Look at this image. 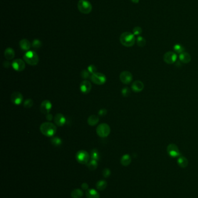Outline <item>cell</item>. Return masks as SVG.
I'll return each mask as SVG.
<instances>
[{
	"mask_svg": "<svg viewBox=\"0 0 198 198\" xmlns=\"http://www.w3.org/2000/svg\"><path fill=\"white\" fill-rule=\"evenodd\" d=\"M87 198H100L99 192L95 189H88L86 192Z\"/></svg>",
	"mask_w": 198,
	"mask_h": 198,
	"instance_id": "ac0fdd59",
	"label": "cell"
},
{
	"mask_svg": "<svg viewBox=\"0 0 198 198\" xmlns=\"http://www.w3.org/2000/svg\"><path fill=\"white\" fill-rule=\"evenodd\" d=\"M19 45L22 50L24 51H27L30 49L32 45L29 40L26 39H22L19 42Z\"/></svg>",
	"mask_w": 198,
	"mask_h": 198,
	"instance_id": "e0dca14e",
	"label": "cell"
},
{
	"mask_svg": "<svg viewBox=\"0 0 198 198\" xmlns=\"http://www.w3.org/2000/svg\"><path fill=\"white\" fill-rule=\"evenodd\" d=\"M11 99L12 103L18 106L22 103L24 101V96L19 91H14L11 94Z\"/></svg>",
	"mask_w": 198,
	"mask_h": 198,
	"instance_id": "8fae6325",
	"label": "cell"
},
{
	"mask_svg": "<svg viewBox=\"0 0 198 198\" xmlns=\"http://www.w3.org/2000/svg\"><path fill=\"white\" fill-rule=\"evenodd\" d=\"M33 106V100L31 99H26L24 103V107L25 108H30Z\"/></svg>",
	"mask_w": 198,
	"mask_h": 198,
	"instance_id": "1f68e13d",
	"label": "cell"
},
{
	"mask_svg": "<svg viewBox=\"0 0 198 198\" xmlns=\"http://www.w3.org/2000/svg\"><path fill=\"white\" fill-rule=\"evenodd\" d=\"M54 120L55 123L58 126H63L66 123L65 117L64 116V115L61 113L56 114L54 116Z\"/></svg>",
	"mask_w": 198,
	"mask_h": 198,
	"instance_id": "9a60e30c",
	"label": "cell"
},
{
	"mask_svg": "<svg viewBox=\"0 0 198 198\" xmlns=\"http://www.w3.org/2000/svg\"><path fill=\"white\" fill-rule=\"evenodd\" d=\"M91 80L94 84L98 85H102L105 84L107 80L106 76L102 73L96 72L91 76Z\"/></svg>",
	"mask_w": 198,
	"mask_h": 198,
	"instance_id": "52a82bcc",
	"label": "cell"
},
{
	"mask_svg": "<svg viewBox=\"0 0 198 198\" xmlns=\"http://www.w3.org/2000/svg\"><path fill=\"white\" fill-rule=\"evenodd\" d=\"M3 66H4L5 68H6V69L9 68V67H10V63H9V61H4V63H3Z\"/></svg>",
	"mask_w": 198,
	"mask_h": 198,
	"instance_id": "ab89813d",
	"label": "cell"
},
{
	"mask_svg": "<svg viewBox=\"0 0 198 198\" xmlns=\"http://www.w3.org/2000/svg\"><path fill=\"white\" fill-rule=\"evenodd\" d=\"M102 175L105 178H108L111 175V170L108 168H105L102 171Z\"/></svg>",
	"mask_w": 198,
	"mask_h": 198,
	"instance_id": "8d00e7d4",
	"label": "cell"
},
{
	"mask_svg": "<svg viewBox=\"0 0 198 198\" xmlns=\"http://www.w3.org/2000/svg\"><path fill=\"white\" fill-rule=\"evenodd\" d=\"M133 2H134L135 4H138L140 0H131Z\"/></svg>",
	"mask_w": 198,
	"mask_h": 198,
	"instance_id": "b9f144b4",
	"label": "cell"
},
{
	"mask_svg": "<svg viewBox=\"0 0 198 198\" xmlns=\"http://www.w3.org/2000/svg\"><path fill=\"white\" fill-rule=\"evenodd\" d=\"M131 162V158L128 154H125L120 159V163L124 166H128Z\"/></svg>",
	"mask_w": 198,
	"mask_h": 198,
	"instance_id": "44dd1931",
	"label": "cell"
},
{
	"mask_svg": "<svg viewBox=\"0 0 198 198\" xmlns=\"http://www.w3.org/2000/svg\"><path fill=\"white\" fill-rule=\"evenodd\" d=\"M146 39L143 37L138 36L137 38V44L138 46L144 47L146 45Z\"/></svg>",
	"mask_w": 198,
	"mask_h": 198,
	"instance_id": "f1b7e54d",
	"label": "cell"
},
{
	"mask_svg": "<svg viewBox=\"0 0 198 198\" xmlns=\"http://www.w3.org/2000/svg\"><path fill=\"white\" fill-rule=\"evenodd\" d=\"M32 46L34 49H39L41 47L42 42H41V41H40L39 39H35L32 42Z\"/></svg>",
	"mask_w": 198,
	"mask_h": 198,
	"instance_id": "f546056e",
	"label": "cell"
},
{
	"mask_svg": "<svg viewBox=\"0 0 198 198\" xmlns=\"http://www.w3.org/2000/svg\"><path fill=\"white\" fill-rule=\"evenodd\" d=\"M87 70L89 71V73L90 74H91L92 75L95 74L96 73V71H97V69L96 67H95V66L93 65V64H91V65H90L88 67Z\"/></svg>",
	"mask_w": 198,
	"mask_h": 198,
	"instance_id": "e575fe53",
	"label": "cell"
},
{
	"mask_svg": "<svg viewBox=\"0 0 198 198\" xmlns=\"http://www.w3.org/2000/svg\"><path fill=\"white\" fill-rule=\"evenodd\" d=\"M121 94H122L123 96H124V97H128V96H129L130 95V94H131L130 89L128 88H127V87L124 88L121 90Z\"/></svg>",
	"mask_w": 198,
	"mask_h": 198,
	"instance_id": "d6a6232c",
	"label": "cell"
},
{
	"mask_svg": "<svg viewBox=\"0 0 198 198\" xmlns=\"http://www.w3.org/2000/svg\"><path fill=\"white\" fill-rule=\"evenodd\" d=\"M4 56L8 60L13 59L15 57L14 50L11 48H7L4 51Z\"/></svg>",
	"mask_w": 198,
	"mask_h": 198,
	"instance_id": "ffe728a7",
	"label": "cell"
},
{
	"mask_svg": "<svg viewBox=\"0 0 198 198\" xmlns=\"http://www.w3.org/2000/svg\"><path fill=\"white\" fill-rule=\"evenodd\" d=\"M84 195L83 190L79 188L74 189L71 191V196L72 198H81Z\"/></svg>",
	"mask_w": 198,
	"mask_h": 198,
	"instance_id": "d4e9b609",
	"label": "cell"
},
{
	"mask_svg": "<svg viewBox=\"0 0 198 198\" xmlns=\"http://www.w3.org/2000/svg\"><path fill=\"white\" fill-rule=\"evenodd\" d=\"M144 88V84L141 81H135L131 85V89L134 92H140L143 91Z\"/></svg>",
	"mask_w": 198,
	"mask_h": 198,
	"instance_id": "2e32d148",
	"label": "cell"
},
{
	"mask_svg": "<svg viewBox=\"0 0 198 198\" xmlns=\"http://www.w3.org/2000/svg\"><path fill=\"white\" fill-rule=\"evenodd\" d=\"M92 88V85L90 81L84 80L81 82L80 85V89L81 91L84 94L89 93Z\"/></svg>",
	"mask_w": 198,
	"mask_h": 198,
	"instance_id": "5bb4252c",
	"label": "cell"
},
{
	"mask_svg": "<svg viewBox=\"0 0 198 198\" xmlns=\"http://www.w3.org/2000/svg\"><path fill=\"white\" fill-rule=\"evenodd\" d=\"M76 159L81 165H87L90 160V155L85 150H80L76 154Z\"/></svg>",
	"mask_w": 198,
	"mask_h": 198,
	"instance_id": "8992f818",
	"label": "cell"
},
{
	"mask_svg": "<svg viewBox=\"0 0 198 198\" xmlns=\"http://www.w3.org/2000/svg\"><path fill=\"white\" fill-rule=\"evenodd\" d=\"M120 43L126 47H131L135 42V36L130 32H124L120 37Z\"/></svg>",
	"mask_w": 198,
	"mask_h": 198,
	"instance_id": "7a4b0ae2",
	"label": "cell"
},
{
	"mask_svg": "<svg viewBox=\"0 0 198 198\" xmlns=\"http://www.w3.org/2000/svg\"><path fill=\"white\" fill-rule=\"evenodd\" d=\"M77 7L80 12L83 14H89L93 9L91 4L87 0H79Z\"/></svg>",
	"mask_w": 198,
	"mask_h": 198,
	"instance_id": "5b68a950",
	"label": "cell"
},
{
	"mask_svg": "<svg viewBox=\"0 0 198 198\" xmlns=\"http://www.w3.org/2000/svg\"><path fill=\"white\" fill-rule=\"evenodd\" d=\"M81 189L83 190H87L89 189V185L87 183H83L81 184Z\"/></svg>",
	"mask_w": 198,
	"mask_h": 198,
	"instance_id": "f35d334b",
	"label": "cell"
},
{
	"mask_svg": "<svg viewBox=\"0 0 198 198\" xmlns=\"http://www.w3.org/2000/svg\"><path fill=\"white\" fill-rule=\"evenodd\" d=\"M167 152L171 158H177L181 156L178 147L174 144H170L167 146Z\"/></svg>",
	"mask_w": 198,
	"mask_h": 198,
	"instance_id": "ba28073f",
	"label": "cell"
},
{
	"mask_svg": "<svg viewBox=\"0 0 198 198\" xmlns=\"http://www.w3.org/2000/svg\"><path fill=\"white\" fill-rule=\"evenodd\" d=\"M99 118L95 115H92L88 117L87 119L88 124L91 126H95L99 122Z\"/></svg>",
	"mask_w": 198,
	"mask_h": 198,
	"instance_id": "603a6c76",
	"label": "cell"
},
{
	"mask_svg": "<svg viewBox=\"0 0 198 198\" xmlns=\"http://www.w3.org/2000/svg\"><path fill=\"white\" fill-rule=\"evenodd\" d=\"M40 131L41 133L47 137H53L56 132L55 125L51 122H44L40 125Z\"/></svg>",
	"mask_w": 198,
	"mask_h": 198,
	"instance_id": "6da1fadb",
	"label": "cell"
},
{
	"mask_svg": "<svg viewBox=\"0 0 198 198\" xmlns=\"http://www.w3.org/2000/svg\"><path fill=\"white\" fill-rule=\"evenodd\" d=\"M91 159L94 160H98L100 159V155L99 151L97 149H93L91 151Z\"/></svg>",
	"mask_w": 198,
	"mask_h": 198,
	"instance_id": "83f0119b",
	"label": "cell"
},
{
	"mask_svg": "<svg viewBox=\"0 0 198 198\" xmlns=\"http://www.w3.org/2000/svg\"><path fill=\"white\" fill-rule=\"evenodd\" d=\"M51 143L54 146L58 147L62 144V140L59 137H52L51 139Z\"/></svg>",
	"mask_w": 198,
	"mask_h": 198,
	"instance_id": "4316f807",
	"label": "cell"
},
{
	"mask_svg": "<svg viewBox=\"0 0 198 198\" xmlns=\"http://www.w3.org/2000/svg\"><path fill=\"white\" fill-rule=\"evenodd\" d=\"M86 165L90 170H91V171L95 170L96 169V168H98V161L94 160V159H91L90 161L88 162V163Z\"/></svg>",
	"mask_w": 198,
	"mask_h": 198,
	"instance_id": "484cf974",
	"label": "cell"
},
{
	"mask_svg": "<svg viewBox=\"0 0 198 198\" xmlns=\"http://www.w3.org/2000/svg\"><path fill=\"white\" fill-rule=\"evenodd\" d=\"M52 107V103L48 100H44L40 105V111L44 114L47 115L49 113Z\"/></svg>",
	"mask_w": 198,
	"mask_h": 198,
	"instance_id": "30bf717a",
	"label": "cell"
},
{
	"mask_svg": "<svg viewBox=\"0 0 198 198\" xmlns=\"http://www.w3.org/2000/svg\"><path fill=\"white\" fill-rule=\"evenodd\" d=\"M133 34L134 36H139L140 35L142 32H143V30L140 27H135L134 28L133 30Z\"/></svg>",
	"mask_w": 198,
	"mask_h": 198,
	"instance_id": "836d02e7",
	"label": "cell"
},
{
	"mask_svg": "<svg viewBox=\"0 0 198 198\" xmlns=\"http://www.w3.org/2000/svg\"><path fill=\"white\" fill-rule=\"evenodd\" d=\"M24 59L25 62L30 66H36L39 61L38 54L33 51H29L26 52L24 55Z\"/></svg>",
	"mask_w": 198,
	"mask_h": 198,
	"instance_id": "3957f363",
	"label": "cell"
},
{
	"mask_svg": "<svg viewBox=\"0 0 198 198\" xmlns=\"http://www.w3.org/2000/svg\"><path fill=\"white\" fill-rule=\"evenodd\" d=\"M179 59L181 62L184 63H189L191 60V56L190 54L184 52L181 54H180L179 55Z\"/></svg>",
	"mask_w": 198,
	"mask_h": 198,
	"instance_id": "d6986e66",
	"label": "cell"
},
{
	"mask_svg": "<svg viewBox=\"0 0 198 198\" xmlns=\"http://www.w3.org/2000/svg\"><path fill=\"white\" fill-rule=\"evenodd\" d=\"M52 118H53V116H52V115L51 114L49 113V114L46 115V119H47L48 121H52Z\"/></svg>",
	"mask_w": 198,
	"mask_h": 198,
	"instance_id": "60d3db41",
	"label": "cell"
},
{
	"mask_svg": "<svg viewBox=\"0 0 198 198\" xmlns=\"http://www.w3.org/2000/svg\"><path fill=\"white\" fill-rule=\"evenodd\" d=\"M177 163L181 168H187L188 165V160H187L185 157L183 156H180L177 159Z\"/></svg>",
	"mask_w": 198,
	"mask_h": 198,
	"instance_id": "7402d4cb",
	"label": "cell"
},
{
	"mask_svg": "<svg viewBox=\"0 0 198 198\" xmlns=\"http://www.w3.org/2000/svg\"><path fill=\"white\" fill-rule=\"evenodd\" d=\"M119 78L122 83L129 84L133 80V75L128 71H124L120 73Z\"/></svg>",
	"mask_w": 198,
	"mask_h": 198,
	"instance_id": "9c48e42d",
	"label": "cell"
},
{
	"mask_svg": "<svg viewBox=\"0 0 198 198\" xmlns=\"http://www.w3.org/2000/svg\"><path fill=\"white\" fill-rule=\"evenodd\" d=\"M173 49L176 53L180 54L184 52L185 51V48L181 44H175L173 47Z\"/></svg>",
	"mask_w": 198,
	"mask_h": 198,
	"instance_id": "4dcf8cb0",
	"label": "cell"
},
{
	"mask_svg": "<svg viewBox=\"0 0 198 198\" xmlns=\"http://www.w3.org/2000/svg\"><path fill=\"white\" fill-rule=\"evenodd\" d=\"M177 58V56L173 52H167L163 56V60L167 64H171L174 63Z\"/></svg>",
	"mask_w": 198,
	"mask_h": 198,
	"instance_id": "4fadbf2b",
	"label": "cell"
},
{
	"mask_svg": "<svg viewBox=\"0 0 198 198\" xmlns=\"http://www.w3.org/2000/svg\"><path fill=\"white\" fill-rule=\"evenodd\" d=\"M107 113H108V111L105 108H102L99 111L98 115L99 116H105V115L107 114Z\"/></svg>",
	"mask_w": 198,
	"mask_h": 198,
	"instance_id": "74e56055",
	"label": "cell"
},
{
	"mask_svg": "<svg viewBox=\"0 0 198 198\" xmlns=\"http://www.w3.org/2000/svg\"><path fill=\"white\" fill-rule=\"evenodd\" d=\"M81 76L83 79H87L90 76V73L87 70H83L81 72Z\"/></svg>",
	"mask_w": 198,
	"mask_h": 198,
	"instance_id": "d590c367",
	"label": "cell"
},
{
	"mask_svg": "<svg viewBox=\"0 0 198 198\" xmlns=\"http://www.w3.org/2000/svg\"><path fill=\"white\" fill-rule=\"evenodd\" d=\"M111 131V128L109 125L105 123L99 124L96 129V134L99 137L102 138L108 137L110 135Z\"/></svg>",
	"mask_w": 198,
	"mask_h": 198,
	"instance_id": "277c9868",
	"label": "cell"
},
{
	"mask_svg": "<svg viewBox=\"0 0 198 198\" xmlns=\"http://www.w3.org/2000/svg\"><path fill=\"white\" fill-rule=\"evenodd\" d=\"M108 185V183L106 180H101L96 183V188L98 190H103L106 189Z\"/></svg>",
	"mask_w": 198,
	"mask_h": 198,
	"instance_id": "cb8c5ba5",
	"label": "cell"
},
{
	"mask_svg": "<svg viewBox=\"0 0 198 198\" xmlns=\"http://www.w3.org/2000/svg\"><path fill=\"white\" fill-rule=\"evenodd\" d=\"M12 67L16 71L21 72L25 69V63L20 59H17L12 61Z\"/></svg>",
	"mask_w": 198,
	"mask_h": 198,
	"instance_id": "7c38bea8",
	"label": "cell"
}]
</instances>
